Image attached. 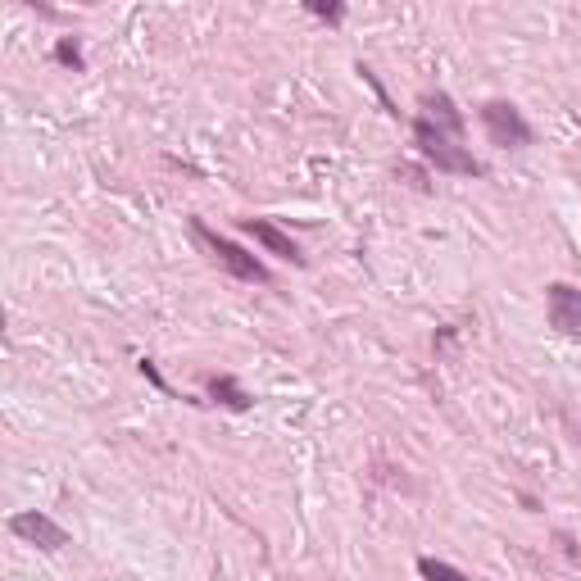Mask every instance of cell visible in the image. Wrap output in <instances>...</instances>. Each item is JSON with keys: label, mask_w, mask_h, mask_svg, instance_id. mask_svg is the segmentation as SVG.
I'll return each instance as SVG.
<instances>
[{"label": "cell", "mask_w": 581, "mask_h": 581, "mask_svg": "<svg viewBox=\"0 0 581 581\" xmlns=\"http://www.w3.org/2000/svg\"><path fill=\"white\" fill-rule=\"evenodd\" d=\"M414 141L423 150V159H432L441 173H463V178L482 173L473 150L463 146V114L454 109V100L445 91L423 96V109H418V119H414Z\"/></svg>", "instance_id": "1"}, {"label": "cell", "mask_w": 581, "mask_h": 581, "mask_svg": "<svg viewBox=\"0 0 581 581\" xmlns=\"http://www.w3.org/2000/svg\"><path fill=\"white\" fill-rule=\"evenodd\" d=\"M209 395H214V400H223L227 409H250V395L241 391L232 377H209Z\"/></svg>", "instance_id": "7"}, {"label": "cell", "mask_w": 581, "mask_h": 581, "mask_svg": "<svg viewBox=\"0 0 581 581\" xmlns=\"http://www.w3.org/2000/svg\"><path fill=\"white\" fill-rule=\"evenodd\" d=\"M418 572H423L427 581H463V572L450 568V563H441V559H418Z\"/></svg>", "instance_id": "8"}, {"label": "cell", "mask_w": 581, "mask_h": 581, "mask_svg": "<svg viewBox=\"0 0 581 581\" xmlns=\"http://www.w3.org/2000/svg\"><path fill=\"white\" fill-rule=\"evenodd\" d=\"M246 232L268 250V255H282V259H291V264H305V255H300L296 241L286 237V232H277L268 218H246Z\"/></svg>", "instance_id": "6"}, {"label": "cell", "mask_w": 581, "mask_h": 581, "mask_svg": "<svg viewBox=\"0 0 581 581\" xmlns=\"http://www.w3.org/2000/svg\"><path fill=\"white\" fill-rule=\"evenodd\" d=\"M545 300H550V327H554V332L581 341V291H577V286L554 282L550 291H545Z\"/></svg>", "instance_id": "5"}, {"label": "cell", "mask_w": 581, "mask_h": 581, "mask_svg": "<svg viewBox=\"0 0 581 581\" xmlns=\"http://www.w3.org/2000/svg\"><path fill=\"white\" fill-rule=\"evenodd\" d=\"M10 532L19 536V541L37 545V550H64V545H69V532H64L55 518H46L41 509L14 513V518H10Z\"/></svg>", "instance_id": "4"}, {"label": "cell", "mask_w": 581, "mask_h": 581, "mask_svg": "<svg viewBox=\"0 0 581 581\" xmlns=\"http://www.w3.org/2000/svg\"><path fill=\"white\" fill-rule=\"evenodd\" d=\"M191 232H196V241H200V246H205L209 255H214L232 277H241V282H268V268L259 264L255 255H246V250H241L237 241H227L223 232H209V227L200 223V218L191 223Z\"/></svg>", "instance_id": "2"}, {"label": "cell", "mask_w": 581, "mask_h": 581, "mask_svg": "<svg viewBox=\"0 0 581 581\" xmlns=\"http://www.w3.org/2000/svg\"><path fill=\"white\" fill-rule=\"evenodd\" d=\"M309 10H314V14H323V19H341V5H318V0H314V5H309Z\"/></svg>", "instance_id": "10"}, {"label": "cell", "mask_w": 581, "mask_h": 581, "mask_svg": "<svg viewBox=\"0 0 581 581\" xmlns=\"http://www.w3.org/2000/svg\"><path fill=\"white\" fill-rule=\"evenodd\" d=\"M482 128L495 146L504 150H522L532 146V123L522 119V109L509 105V100H486L482 105Z\"/></svg>", "instance_id": "3"}, {"label": "cell", "mask_w": 581, "mask_h": 581, "mask_svg": "<svg viewBox=\"0 0 581 581\" xmlns=\"http://www.w3.org/2000/svg\"><path fill=\"white\" fill-rule=\"evenodd\" d=\"M55 60H60V64H73V69H82V50L73 46V41H60V46H55Z\"/></svg>", "instance_id": "9"}]
</instances>
